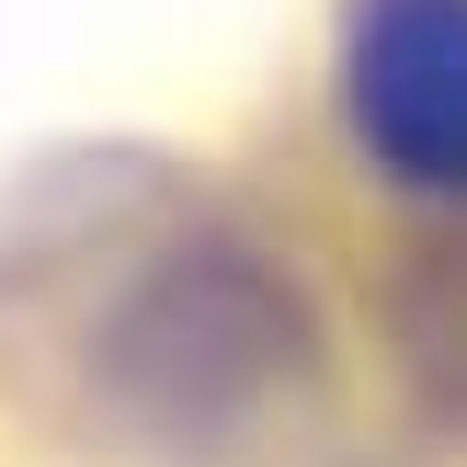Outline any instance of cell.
I'll return each instance as SVG.
<instances>
[{"label":"cell","instance_id":"obj_1","mask_svg":"<svg viewBox=\"0 0 467 467\" xmlns=\"http://www.w3.org/2000/svg\"><path fill=\"white\" fill-rule=\"evenodd\" d=\"M296 308L251 263H171L114 331V388L160 433H251L296 388Z\"/></svg>","mask_w":467,"mask_h":467},{"label":"cell","instance_id":"obj_2","mask_svg":"<svg viewBox=\"0 0 467 467\" xmlns=\"http://www.w3.org/2000/svg\"><path fill=\"white\" fill-rule=\"evenodd\" d=\"M354 126L400 182L467 194V0H388L354 35Z\"/></svg>","mask_w":467,"mask_h":467}]
</instances>
